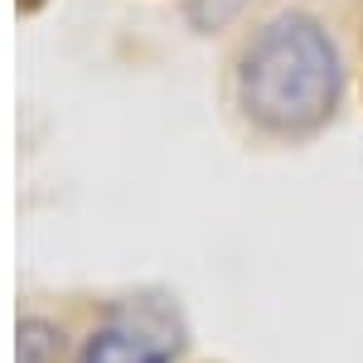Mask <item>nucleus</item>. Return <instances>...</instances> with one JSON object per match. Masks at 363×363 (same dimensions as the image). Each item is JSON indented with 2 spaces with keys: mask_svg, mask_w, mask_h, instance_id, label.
<instances>
[{
  "mask_svg": "<svg viewBox=\"0 0 363 363\" xmlns=\"http://www.w3.org/2000/svg\"><path fill=\"white\" fill-rule=\"evenodd\" d=\"M233 97L252 131L306 140L335 121L344 102V58L310 10H281L257 25L233 63Z\"/></svg>",
  "mask_w": 363,
  "mask_h": 363,
  "instance_id": "1",
  "label": "nucleus"
},
{
  "mask_svg": "<svg viewBox=\"0 0 363 363\" xmlns=\"http://www.w3.org/2000/svg\"><path fill=\"white\" fill-rule=\"evenodd\" d=\"M179 354H184L179 315L155 301H131V306H116L83 339L73 363H174Z\"/></svg>",
  "mask_w": 363,
  "mask_h": 363,
  "instance_id": "2",
  "label": "nucleus"
},
{
  "mask_svg": "<svg viewBox=\"0 0 363 363\" xmlns=\"http://www.w3.org/2000/svg\"><path fill=\"white\" fill-rule=\"evenodd\" d=\"M63 359V330L54 320L25 315L15 330V363H58Z\"/></svg>",
  "mask_w": 363,
  "mask_h": 363,
  "instance_id": "3",
  "label": "nucleus"
}]
</instances>
